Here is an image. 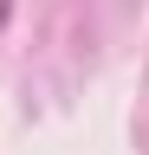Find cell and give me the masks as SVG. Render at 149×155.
Segmentation results:
<instances>
[{"mask_svg":"<svg viewBox=\"0 0 149 155\" xmlns=\"http://www.w3.org/2000/svg\"><path fill=\"white\" fill-rule=\"evenodd\" d=\"M7 13H13V0H0V26H7Z\"/></svg>","mask_w":149,"mask_h":155,"instance_id":"obj_1","label":"cell"}]
</instances>
